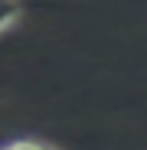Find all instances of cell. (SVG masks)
<instances>
[{"instance_id":"7a4b0ae2","label":"cell","mask_w":147,"mask_h":150,"mask_svg":"<svg viewBox=\"0 0 147 150\" xmlns=\"http://www.w3.org/2000/svg\"><path fill=\"white\" fill-rule=\"evenodd\" d=\"M4 150H53V144L49 140H36V137H16V140H7V144H0Z\"/></svg>"},{"instance_id":"6da1fadb","label":"cell","mask_w":147,"mask_h":150,"mask_svg":"<svg viewBox=\"0 0 147 150\" xmlns=\"http://www.w3.org/2000/svg\"><path fill=\"white\" fill-rule=\"evenodd\" d=\"M23 16V0H0V36L13 30Z\"/></svg>"}]
</instances>
